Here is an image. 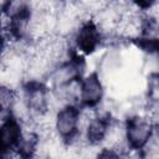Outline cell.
Masks as SVG:
<instances>
[{
    "instance_id": "6da1fadb",
    "label": "cell",
    "mask_w": 159,
    "mask_h": 159,
    "mask_svg": "<svg viewBox=\"0 0 159 159\" xmlns=\"http://www.w3.org/2000/svg\"><path fill=\"white\" fill-rule=\"evenodd\" d=\"M82 111L76 103L62 104L53 118V132L65 144L72 145L82 134L81 129Z\"/></svg>"
},
{
    "instance_id": "7a4b0ae2",
    "label": "cell",
    "mask_w": 159,
    "mask_h": 159,
    "mask_svg": "<svg viewBox=\"0 0 159 159\" xmlns=\"http://www.w3.org/2000/svg\"><path fill=\"white\" fill-rule=\"evenodd\" d=\"M124 142L129 150H145L152 143L155 133L153 120L135 114L129 117L124 123Z\"/></svg>"
},
{
    "instance_id": "3957f363",
    "label": "cell",
    "mask_w": 159,
    "mask_h": 159,
    "mask_svg": "<svg viewBox=\"0 0 159 159\" xmlns=\"http://www.w3.org/2000/svg\"><path fill=\"white\" fill-rule=\"evenodd\" d=\"M104 98V86L99 73L93 71L78 82V103L83 109H97Z\"/></svg>"
},
{
    "instance_id": "277c9868",
    "label": "cell",
    "mask_w": 159,
    "mask_h": 159,
    "mask_svg": "<svg viewBox=\"0 0 159 159\" xmlns=\"http://www.w3.org/2000/svg\"><path fill=\"white\" fill-rule=\"evenodd\" d=\"M24 133L21 119H19L15 114L10 113L2 119L0 127V148L2 158H9L10 155L16 154L15 150L19 147Z\"/></svg>"
},
{
    "instance_id": "5b68a950",
    "label": "cell",
    "mask_w": 159,
    "mask_h": 159,
    "mask_svg": "<svg viewBox=\"0 0 159 159\" xmlns=\"http://www.w3.org/2000/svg\"><path fill=\"white\" fill-rule=\"evenodd\" d=\"M102 40L101 27L93 20L83 21L76 30L73 37L75 47L81 55H92L96 52L101 46Z\"/></svg>"
},
{
    "instance_id": "8992f818",
    "label": "cell",
    "mask_w": 159,
    "mask_h": 159,
    "mask_svg": "<svg viewBox=\"0 0 159 159\" xmlns=\"http://www.w3.org/2000/svg\"><path fill=\"white\" fill-rule=\"evenodd\" d=\"M112 127L111 119L107 114H94L89 117L88 122L83 128V135L88 145H99L106 142L109 129Z\"/></svg>"
}]
</instances>
